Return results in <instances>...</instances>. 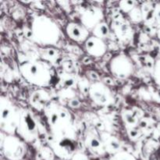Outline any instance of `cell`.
I'll use <instances>...</instances> for the list:
<instances>
[{
	"label": "cell",
	"instance_id": "1",
	"mask_svg": "<svg viewBox=\"0 0 160 160\" xmlns=\"http://www.w3.org/2000/svg\"><path fill=\"white\" fill-rule=\"evenodd\" d=\"M24 34L28 38L42 47L55 46L62 36L56 20L44 14L37 15L32 19L31 26L25 29Z\"/></svg>",
	"mask_w": 160,
	"mask_h": 160
},
{
	"label": "cell",
	"instance_id": "2",
	"mask_svg": "<svg viewBox=\"0 0 160 160\" xmlns=\"http://www.w3.org/2000/svg\"><path fill=\"white\" fill-rule=\"evenodd\" d=\"M52 135L76 139V128L71 112L56 101H52L44 110Z\"/></svg>",
	"mask_w": 160,
	"mask_h": 160
},
{
	"label": "cell",
	"instance_id": "3",
	"mask_svg": "<svg viewBox=\"0 0 160 160\" xmlns=\"http://www.w3.org/2000/svg\"><path fill=\"white\" fill-rule=\"evenodd\" d=\"M19 70L27 82L39 88L49 87L52 83L54 77L52 65L42 59L22 62Z\"/></svg>",
	"mask_w": 160,
	"mask_h": 160
},
{
	"label": "cell",
	"instance_id": "4",
	"mask_svg": "<svg viewBox=\"0 0 160 160\" xmlns=\"http://www.w3.org/2000/svg\"><path fill=\"white\" fill-rule=\"evenodd\" d=\"M21 109L8 97H0V129L6 134H16Z\"/></svg>",
	"mask_w": 160,
	"mask_h": 160
},
{
	"label": "cell",
	"instance_id": "5",
	"mask_svg": "<svg viewBox=\"0 0 160 160\" xmlns=\"http://www.w3.org/2000/svg\"><path fill=\"white\" fill-rule=\"evenodd\" d=\"M0 149L8 160H21L27 152L26 142L17 134H6L1 131Z\"/></svg>",
	"mask_w": 160,
	"mask_h": 160
},
{
	"label": "cell",
	"instance_id": "6",
	"mask_svg": "<svg viewBox=\"0 0 160 160\" xmlns=\"http://www.w3.org/2000/svg\"><path fill=\"white\" fill-rule=\"evenodd\" d=\"M16 134L26 143H34L38 138V123L34 114L29 109H21L20 122Z\"/></svg>",
	"mask_w": 160,
	"mask_h": 160
},
{
	"label": "cell",
	"instance_id": "7",
	"mask_svg": "<svg viewBox=\"0 0 160 160\" xmlns=\"http://www.w3.org/2000/svg\"><path fill=\"white\" fill-rule=\"evenodd\" d=\"M48 145L53 150L56 157L62 160H70L77 152L76 139L58 138L51 135L48 138Z\"/></svg>",
	"mask_w": 160,
	"mask_h": 160
},
{
	"label": "cell",
	"instance_id": "8",
	"mask_svg": "<svg viewBox=\"0 0 160 160\" xmlns=\"http://www.w3.org/2000/svg\"><path fill=\"white\" fill-rule=\"evenodd\" d=\"M111 74L120 80H126L133 75L134 64L132 59L126 54L120 53L111 59L109 64Z\"/></svg>",
	"mask_w": 160,
	"mask_h": 160
},
{
	"label": "cell",
	"instance_id": "9",
	"mask_svg": "<svg viewBox=\"0 0 160 160\" xmlns=\"http://www.w3.org/2000/svg\"><path fill=\"white\" fill-rule=\"evenodd\" d=\"M88 95L95 105L102 107L111 106L115 101L110 88L101 81L91 84Z\"/></svg>",
	"mask_w": 160,
	"mask_h": 160
},
{
	"label": "cell",
	"instance_id": "10",
	"mask_svg": "<svg viewBox=\"0 0 160 160\" xmlns=\"http://www.w3.org/2000/svg\"><path fill=\"white\" fill-rule=\"evenodd\" d=\"M111 28L117 38L122 42L128 43L132 39L134 31L131 27V22L122 16L117 15L113 17Z\"/></svg>",
	"mask_w": 160,
	"mask_h": 160
},
{
	"label": "cell",
	"instance_id": "11",
	"mask_svg": "<svg viewBox=\"0 0 160 160\" xmlns=\"http://www.w3.org/2000/svg\"><path fill=\"white\" fill-rule=\"evenodd\" d=\"M84 145L92 154L96 156H104L107 154L100 133L95 128H90L86 131L84 136Z\"/></svg>",
	"mask_w": 160,
	"mask_h": 160
},
{
	"label": "cell",
	"instance_id": "12",
	"mask_svg": "<svg viewBox=\"0 0 160 160\" xmlns=\"http://www.w3.org/2000/svg\"><path fill=\"white\" fill-rule=\"evenodd\" d=\"M103 11L97 6H89L81 15V23L89 31H92L97 24L103 21Z\"/></svg>",
	"mask_w": 160,
	"mask_h": 160
},
{
	"label": "cell",
	"instance_id": "13",
	"mask_svg": "<svg viewBox=\"0 0 160 160\" xmlns=\"http://www.w3.org/2000/svg\"><path fill=\"white\" fill-rule=\"evenodd\" d=\"M67 37L78 43H84L90 37L89 30L81 23L71 21L69 22L65 28Z\"/></svg>",
	"mask_w": 160,
	"mask_h": 160
},
{
	"label": "cell",
	"instance_id": "14",
	"mask_svg": "<svg viewBox=\"0 0 160 160\" xmlns=\"http://www.w3.org/2000/svg\"><path fill=\"white\" fill-rule=\"evenodd\" d=\"M52 100V95L46 89L38 88L31 93L29 103L34 109L42 112L48 106Z\"/></svg>",
	"mask_w": 160,
	"mask_h": 160
},
{
	"label": "cell",
	"instance_id": "15",
	"mask_svg": "<svg viewBox=\"0 0 160 160\" xmlns=\"http://www.w3.org/2000/svg\"><path fill=\"white\" fill-rule=\"evenodd\" d=\"M84 45L86 52L95 58L102 57L108 49L107 45L104 40L93 35H91Z\"/></svg>",
	"mask_w": 160,
	"mask_h": 160
},
{
	"label": "cell",
	"instance_id": "16",
	"mask_svg": "<svg viewBox=\"0 0 160 160\" xmlns=\"http://www.w3.org/2000/svg\"><path fill=\"white\" fill-rule=\"evenodd\" d=\"M100 136H101V138L104 144L107 154L112 156L123 149L122 142H120L118 138L116 137L113 134H110L107 131H102L100 133Z\"/></svg>",
	"mask_w": 160,
	"mask_h": 160
},
{
	"label": "cell",
	"instance_id": "17",
	"mask_svg": "<svg viewBox=\"0 0 160 160\" xmlns=\"http://www.w3.org/2000/svg\"><path fill=\"white\" fill-rule=\"evenodd\" d=\"M143 160H160V144L153 139L145 141L142 148Z\"/></svg>",
	"mask_w": 160,
	"mask_h": 160
},
{
	"label": "cell",
	"instance_id": "18",
	"mask_svg": "<svg viewBox=\"0 0 160 160\" xmlns=\"http://www.w3.org/2000/svg\"><path fill=\"white\" fill-rule=\"evenodd\" d=\"M40 57L52 65L58 62L60 58V52L58 48H55V46L43 47L40 49Z\"/></svg>",
	"mask_w": 160,
	"mask_h": 160
},
{
	"label": "cell",
	"instance_id": "19",
	"mask_svg": "<svg viewBox=\"0 0 160 160\" xmlns=\"http://www.w3.org/2000/svg\"><path fill=\"white\" fill-rule=\"evenodd\" d=\"M120 115L126 128H138L139 126V120L137 116L131 109H123Z\"/></svg>",
	"mask_w": 160,
	"mask_h": 160
},
{
	"label": "cell",
	"instance_id": "20",
	"mask_svg": "<svg viewBox=\"0 0 160 160\" xmlns=\"http://www.w3.org/2000/svg\"><path fill=\"white\" fill-rule=\"evenodd\" d=\"M111 29L109 28V24L106 22L102 21L97 24L93 29L92 30V35L95 36V37L101 38L105 41L107 38H109V34H110Z\"/></svg>",
	"mask_w": 160,
	"mask_h": 160
},
{
	"label": "cell",
	"instance_id": "21",
	"mask_svg": "<svg viewBox=\"0 0 160 160\" xmlns=\"http://www.w3.org/2000/svg\"><path fill=\"white\" fill-rule=\"evenodd\" d=\"M154 9L155 6H152V3L144 2L141 6L142 15H143V21L145 23H148L152 20H155L154 18Z\"/></svg>",
	"mask_w": 160,
	"mask_h": 160
},
{
	"label": "cell",
	"instance_id": "22",
	"mask_svg": "<svg viewBox=\"0 0 160 160\" xmlns=\"http://www.w3.org/2000/svg\"><path fill=\"white\" fill-rule=\"evenodd\" d=\"M60 81L62 85L65 86L66 88H71L75 84L78 85V81L73 76V74H72L71 73H67V72H64L61 75Z\"/></svg>",
	"mask_w": 160,
	"mask_h": 160
},
{
	"label": "cell",
	"instance_id": "23",
	"mask_svg": "<svg viewBox=\"0 0 160 160\" xmlns=\"http://www.w3.org/2000/svg\"><path fill=\"white\" fill-rule=\"evenodd\" d=\"M109 160H137V159L131 152L122 149L116 154L110 156Z\"/></svg>",
	"mask_w": 160,
	"mask_h": 160
},
{
	"label": "cell",
	"instance_id": "24",
	"mask_svg": "<svg viewBox=\"0 0 160 160\" xmlns=\"http://www.w3.org/2000/svg\"><path fill=\"white\" fill-rule=\"evenodd\" d=\"M138 3L134 0H122L119 2V7L121 9L122 12L129 13L135 7H137Z\"/></svg>",
	"mask_w": 160,
	"mask_h": 160
},
{
	"label": "cell",
	"instance_id": "25",
	"mask_svg": "<svg viewBox=\"0 0 160 160\" xmlns=\"http://www.w3.org/2000/svg\"><path fill=\"white\" fill-rule=\"evenodd\" d=\"M128 16H129L130 21H131L132 23H139L143 21L142 9H141V7H138V6L135 7L131 12H130L128 13Z\"/></svg>",
	"mask_w": 160,
	"mask_h": 160
},
{
	"label": "cell",
	"instance_id": "26",
	"mask_svg": "<svg viewBox=\"0 0 160 160\" xmlns=\"http://www.w3.org/2000/svg\"><path fill=\"white\" fill-rule=\"evenodd\" d=\"M40 155L43 160H56V155L48 145L42 146L40 149Z\"/></svg>",
	"mask_w": 160,
	"mask_h": 160
},
{
	"label": "cell",
	"instance_id": "27",
	"mask_svg": "<svg viewBox=\"0 0 160 160\" xmlns=\"http://www.w3.org/2000/svg\"><path fill=\"white\" fill-rule=\"evenodd\" d=\"M128 138L132 142H138L142 138V132L138 128H126Z\"/></svg>",
	"mask_w": 160,
	"mask_h": 160
},
{
	"label": "cell",
	"instance_id": "28",
	"mask_svg": "<svg viewBox=\"0 0 160 160\" xmlns=\"http://www.w3.org/2000/svg\"><path fill=\"white\" fill-rule=\"evenodd\" d=\"M153 78L156 84L160 87V59L153 66Z\"/></svg>",
	"mask_w": 160,
	"mask_h": 160
},
{
	"label": "cell",
	"instance_id": "29",
	"mask_svg": "<svg viewBox=\"0 0 160 160\" xmlns=\"http://www.w3.org/2000/svg\"><path fill=\"white\" fill-rule=\"evenodd\" d=\"M70 160H90V159L84 152L78 151Z\"/></svg>",
	"mask_w": 160,
	"mask_h": 160
},
{
	"label": "cell",
	"instance_id": "30",
	"mask_svg": "<svg viewBox=\"0 0 160 160\" xmlns=\"http://www.w3.org/2000/svg\"><path fill=\"white\" fill-rule=\"evenodd\" d=\"M87 77L91 80L93 81V82H97V81H100V78L98 76V73L94 70H88L87 72Z\"/></svg>",
	"mask_w": 160,
	"mask_h": 160
},
{
	"label": "cell",
	"instance_id": "31",
	"mask_svg": "<svg viewBox=\"0 0 160 160\" xmlns=\"http://www.w3.org/2000/svg\"><path fill=\"white\" fill-rule=\"evenodd\" d=\"M68 106L70 108H73V109H78L81 106V102L78 98H70V101L68 102Z\"/></svg>",
	"mask_w": 160,
	"mask_h": 160
},
{
	"label": "cell",
	"instance_id": "32",
	"mask_svg": "<svg viewBox=\"0 0 160 160\" xmlns=\"http://www.w3.org/2000/svg\"><path fill=\"white\" fill-rule=\"evenodd\" d=\"M154 18L157 23L160 25V5H156L154 9Z\"/></svg>",
	"mask_w": 160,
	"mask_h": 160
},
{
	"label": "cell",
	"instance_id": "33",
	"mask_svg": "<svg viewBox=\"0 0 160 160\" xmlns=\"http://www.w3.org/2000/svg\"><path fill=\"white\" fill-rule=\"evenodd\" d=\"M56 160H62V159H56Z\"/></svg>",
	"mask_w": 160,
	"mask_h": 160
},
{
	"label": "cell",
	"instance_id": "34",
	"mask_svg": "<svg viewBox=\"0 0 160 160\" xmlns=\"http://www.w3.org/2000/svg\"><path fill=\"white\" fill-rule=\"evenodd\" d=\"M4 160H8V159H4Z\"/></svg>",
	"mask_w": 160,
	"mask_h": 160
}]
</instances>
